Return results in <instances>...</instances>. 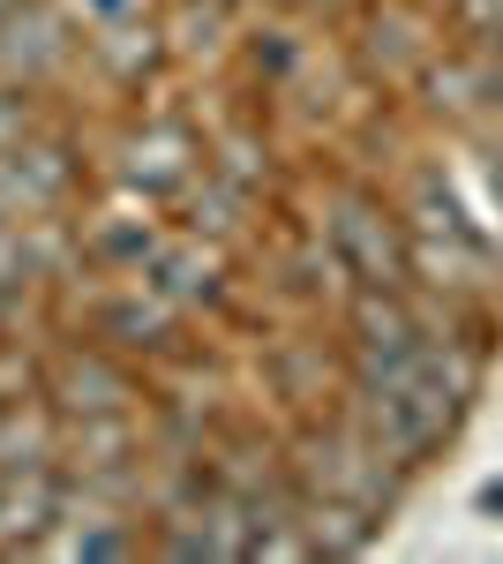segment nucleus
Wrapping results in <instances>:
<instances>
[{
    "label": "nucleus",
    "instance_id": "f257e3e1",
    "mask_svg": "<svg viewBox=\"0 0 503 564\" xmlns=\"http://www.w3.org/2000/svg\"><path fill=\"white\" fill-rule=\"evenodd\" d=\"M331 241L353 271V286H406V226H398V212H383V196L346 188L331 204Z\"/></svg>",
    "mask_w": 503,
    "mask_h": 564
},
{
    "label": "nucleus",
    "instance_id": "f03ea898",
    "mask_svg": "<svg viewBox=\"0 0 503 564\" xmlns=\"http://www.w3.org/2000/svg\"><path fill=\"white\" fill-rule=\"evenodd\" d=\"M68 53H76V15H68V8L23 0V8L0 15V84L39 90L68 68Z\"/></svg>",
    "mask_w": 503,
    "mask_h": 564
},
{
    "label": "nucleus",
    "instance_id": "7ed1b4c3",
    "mask_svg": "<svg viewBox=\"0 0 503 564\" xmlns=\"http://www.w3.org/2000/svg\"><path fill=\"white\" fill-rule=\"evenodd\" d=\"M45 399H53V414H128L135 377L106 347H61L45 369Z\"/></svg>",
    "mask_w": 503,
    "mask_h": 564
},
{
    "label": "nucleus",
    "instance_id": "20e7f679",
    "mask_svg": "<svg viewBox=\"0 0 503 564\" xmlns=\"http://www.w3.org/2000/svg\"><path fill=\"white\" fill-rule=\"evenodd\" d=\"M158 249H166V234L151 218V196H135V188H128V204H106L84 226V263L113 271V279H151Z\"/></svg>",
    "mask_w": 503,
    "mask_h": 564
},
{
    "label": "nucleus",
    "instance_id": "39448f33",
    "mask_svg": "<svg viewBox=\"0 0 503 564\" xmlns=\"http://www.w3.org/2000/svg\"><path fill=\"white\" fill-rule=\"evenodd\" d=\"M204 174V143L181 129V121H151L143 135H128V151H121V188H135V196H181L188 181Z\"/></svg>",
    "mask_w": 503,
    "mask_h": 564
},
{
    "label": "nucleus",
    "instance_id": "423d86ee",
    "mask_svg": "<svg viewBox=\"0 0 503 564\" xmlns=\"http://www.w3.org/2000/svg\"><path fill=\"white\" fill-rule=\"evenodd\" d=\"M181 316L188 308L158 279H121V294H106V308H98V339H113L121 354H158L181 339Z\"/></svg>",
    "mask_w": 503,
    "mask_h": 564
},
{
    "label": "nucleus",
    "instance_id": "0eeeda50",
    "mask_svg": "<svg viewBox=\"0 0 503 564\" xmlns=\"http://www.w3.org/2000/svg\"><path fill=\"white\" fill-rule=\"evenodd\" d=\"M151 279H158L181 308H218L226 302V257H218V241H204V234H166Z\"/></svg>",
    "mask_w": 503,
    "mask_h": 564
},
{
    "label": "nucleus",
    "instance_id": "6e6552de",
    "mask_svg": "<svg viewBox=\"0 0 503 564\" xmlns=\"http://www.w3.org/2000/svg\"><path fill=\"white\" fill-rule=\"evenodd\" d=\"M84 45L121 90H143L151 76H158V61H166V31L151 23V8H143V15H121V23H98Z\"/></svg>",
    "mask_w": 503,
    "mask_h": 564
},
{
    "label": "nucleus",
    "instance_id": "1a4fd4ad",
    "mask_svg": "<svg viewBox=\"0 0 503 564\" xmlns=\"http://www.w3.org/2000/svg\"><path fill=\"white\" fill-rule=\"evenodd\" d=\"M8 159H15V174H23V204H31V212H61V204L76 196V181H84L76 143H61V135H23Z\"/></svg>",
    "mask_w": 503,
    "mask_h": 564
},
{
    "label": "nucleus",
    "instance_id": "9d476101",
    "mask_svg": "<svg viewBox=\"0 0 503 564\" xmlns=\"http://www.w3.org/2000/svg\"><path fill=\"white\" fill-rule=\"evenodd\" d=\"M135 459V414H61V475Z\"/></svg>",
    "mask_w": 503,
    "mask_h": 564
},
{
    "label": "nucleus",
    "instance_id": "9b49d317",
    "mask_svg": "<svg viewBox=\"0 0 503 564\" xmlns=\"http://www.w3.org/2000/svg\"><path fill=\"white\" fill-rule=\"evenodd\" d=\"M286 286H294V294H308V302H338V294L353 286V271H346V257H338V241L308 234L294 257H286Z\"/></svg>",
    "mask_w": 503,
    "mask_h": 564
},
{
    "label": "nucleus",
    "instance_id": "f8f14e48",
    "mask_svg": "<svg viewBox=\"0 0 503 564\" xmlns=\"http://www.w3.org/2000/svg\"><path fill=\"white\" fill-rule=\"evenodd\" d=\"M420 53H428V31H420L414 15H398V8H391V15H369V61H376L383 76H406V68H414Z\"/></svg>",
    "mask_w": 503,
    "mask_h": 564
},
{
    "label": "nucleus",
    "instance_id": "ddd939ff",
    "mask_svg": "<svg viewBox=\"0 0 503 564\" xmlns=\"http://www.w3.org/2000/svg\"><path fill=\"white\" fill-rule=\"evenodd\" d=\"M23 135H39V106L23 84H0V151H15Z\"/></svg>",
    "mask_w": 503,
    "mask_h": 564
},
{
    "label": "nucleus",
    "instance_id": "4468645a",
    "mask_svg": "<svg viewBox=\"0 0 503 564\" xmlns=\"http://www.w3.org/2000/svg\"><path fill=\"white\" fill-rule=\"evenodd\" d=\"M61 8H68V15H76L84 31H98V23H121V15H143L151 0H61Z\"/></svg>",
    "mask_w": 503,
    "mask_h": 564
},
{
    "label": "nucleus",
    "instance_id": "2eb2a0df",
    "mask_svg": "<svg viewBox=\"0 0 503 564\" xmlns=\"http://www.w3.org/2000/svg\"><path fill=\"white\" fill-rule=\"evenodd\" d=\"M218 8H226V0H218Z\"/></svg>",
    "mask_w": 503,
    "mask_h": 564
}]
</instances>
